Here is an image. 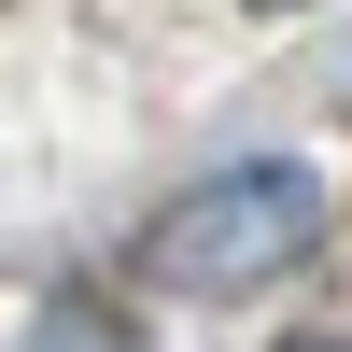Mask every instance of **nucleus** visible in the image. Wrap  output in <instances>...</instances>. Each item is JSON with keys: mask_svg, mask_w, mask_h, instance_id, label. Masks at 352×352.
Wrapping results in <instances>:
<instances>
[{"mask_svg": "<svg viewBox=\"0 0 352 352\" xmlns=\"http://www.w3.org/2000/svg\"><path fill=\"white\" fill-rule=\"evenodd\" d=\"M310 240H324V184H310L296 155H240L226 184H197V197L155 212V254H141V268H155L169 296H254V282H282Z\"/></svg>", "mask_w": 352, "mask_h": 352, "instance_id": "nucleus-1", "label": "nucleus"}, {"mask_svg": "<svg viewBox=\"0 0 352 352\" xmlns=\"http://www.w3.org/2000/svg\"><path fill=\"white\" fill-rule=\"evenodd\" d=\"M282 352H352V338H282Z\"/></svg>", "mask_w": 352, "mask_h": 352, "instance_id": "nucleus-3", "label": "nucleus"}, {"mask_svg": "<svg viewBox=\"0 0 352 352\" xmlns=\"http://www.w3.org/2000/svg\"><path fill=\"white\" fill-rule=\"evenodd\" d=\"M28 352H127V324H113L99 296H56L43 324H28Z\"/></svg>", "mask_w": 352, "mask_h": 352, "instance_id": "nucleus-2", "label": "nucleus"}]
</instances>
